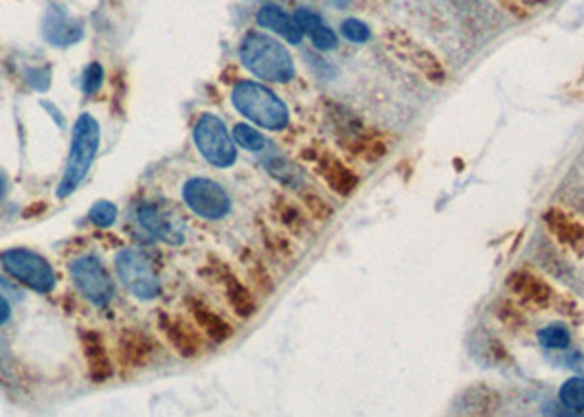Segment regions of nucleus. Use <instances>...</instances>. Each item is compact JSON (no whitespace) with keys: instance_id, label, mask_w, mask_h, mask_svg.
Wrapping results in <instances>:
<instances>
[{"instance_id":"f257e3e1","label":"nucleus","mask_w":584,"mask_h":417,"mask_svg":"<svg viewBox=\"0 0 584 417\" xmlns=\"http://www.w3.org/2000/svg\"><path fill=\"white\" fill-rule=\"evenodd\" d=\"M242 65H244L252 75L266 82L286 84L294 77V65L291 53L286 46L279 45L275 38L266 34L251 31L240 46Z\"/></svg>"},{"instance_id":"f03ea898","label":"nucleus","mask_w":584,"mask_h":417,"mask_svg":"<svg viewBox=\"0 0 584 417\" xmlns=\"http://www.w3.org/2000/svg\"><path fill=\"white\" fill-rule=\"evenodd\" d=\"M99 150V125L91 114H80L75 121L71 139V152H68V163L64 178L57 187V198H66L80 187L88 170H91L94 154Z\"/></svg>"},{"instance_id":"7ed1b4c3","label":"nucleus","mask_w":584,"mask_h":417,"mask_svg":"<svg viewBox=\"0 0 584 417\" xmlns=\"http://www.w3.org/2000/svg\"><path fill=\"white\" fill-rule=\"evenodd\" d=\"M233 105L246 119L266 130H283L288 125V108L275 93L255 82H240L233 88Z\"/></svg>"},{"instance_id":"20e7f679","label":"nucleus","mask_w":584,"mask_h":417,"mask_svg":"<svg viewBox=\"0 0 584 417\" xmlns=\"http://www.w3.org/2000/svg\"><path fill=\"white\" fill-rule=\"evenodd\" d=\"M382 40H385L389 53H393L400 62L411 66L415 73L429 79L431 84L441 86L446 82V68L438 60V55L429 46H424L422 42L415 40L413 35H409L407 31L391 26L382 34Z\"/></svg>"},{"instance_id":"39448f33","label":"nucleus","mask_w":584,"mask_h":417,"mask_svg":"<svg viewBox=\"0 0 584 417\" xmlns=\"http://www.w3.org/2000/svg\"><path fill=\"white\" fill-rule=\"evenodd\" d=\"M0 263L14 279L35 293L46 294L55 286V273L51 263L29 248H9L0 255Z\"/></svg>"},{"instance_id":"423d86ee","label":"nucleus","mask_w":584,"mask_h":417,"mask_svg":"<svg viewBox=\"0 0 584 417\" xmlns=\"http://www.w3.org/2000/svg\"><path fill=\"white\" fill-rule=\"evenodd\" d=\"M193 141L200 154L207 158L215 167H231L238 158L235 141L229 134L226 125L213 114H203L193 128Z\"/></svg>"},{"instance_id":"0eeeda50","label":"nucleus","mask_w":584,"mask_h":417,"mask_svg":"<svg viewBox=\"0 0 584 417\" xmlns=\"http://www.w3.org/2000/svg\"><path fill=\"white\" fill-rule=\"evenodd\" d=\"M303 158H306L314 174L332 189L336 196L350 198L351 194L359 189V176H356V172L350 170L339 156L332 154V152L314 147V150L303 152Z\"/></svg>"},{"instance_id":"6e6552de","label":"nucleus","mask_w":584,"mask_h":417,"mask_svg":"<svg viewBox=\"0 0 584 417\" xmlns=\"http://www.w3.org/2000/svg\"><path fill=\"white\" fill-rule=\"evenodd\" d=\"M71 277L82 297L94 305H106L114 294V283L97 257L86 255L71 263Z\"/></svg>"},{"instance_id":"1a4fd4ad","label":"nucleus","mask_w":584,"mask_h":417,"mask_svg":"<svg viewBox=\"0 0 584 417\" xmlns=\"http://www.w3.org/2000/svg\"><path fill=\"white\" fill-rule=\"evenodd\" d=\"M187 207L204 220H223L231 211V198L223 184L209 178H192L183 189Z\"/></svg>"},{"instance_id":"9d476101","label":"nucleus","mask_w":584,"mask_h":417,"mask_svg":"<svg viewBox=\"0 0 584 417\" xmlns=\"http://www.w3.org/2000/svg\"><path fill=\"white\" fill-rule=\"evenodd\" d=\"M117 273L124 286L139 299H154L161 293V283L150 262L139 251H121L117 255Z\"/></svg>"},{"instance_id":"9b49d317","label":"nucleus","mask_w":584,"mask_h":417,"mask_svg":"<svg viewBox=\"0 0 584 417\" xmlns=\"http://www.w3.org/2000/svg\"><path fill=\"white\" fill-rule=\"evenodd\" d=\"M505 286H508L512 299L534 310L549 308L556 299V290L551 288V283L545 282L534 271H528V268H519V271L510 273Z\"/></svg>"},{"instance_id":"f8f14e48","label":"nucleus","mask_w":584,"mask_h":417,"mask_svg":"<svg viewBox=\"0 0 584 417\" xmlns=\"http://www.w3.org/2000/svg\"><path fill=\"white\" fill-rule=\"evenodd\" d=\"M159 352V341L144 330H124L117 339V361L125 369L150 367Z\"/></svg>"},{"instance_id":"ddd939ff","label":"nucleus","mask_w":584,"mask_h":417,"mask_svg":"<svg viewBox=\"0 0 584 417\" xmlns=\"http://www.w3.org/2000/svg\"><path fill=\"white\" fill-rule=\"evenodd\" d=\"M141 224L150 231L156 240L165 242V244L178 246L185 240V226L183 220L173 213L172 209L163 207L159 203H144L139 207Z\"/></svg>"},{"instance_id":"4468645a","label":"nucleus","mask_w":584,"mask_h":417,"mask_svg":"<svg viewBox=\"0 0 584 417\" xmlns=\"http://www.w3.org/2000/svg\"><path fill=\"white\" fill-rule=\"evenodd\" d=\"M209 274H212L213 282L218 283L220 290H223L226 301H229L231 310H233L240 319H251V316L255 314L257 310L255 297H252L251 290L240 282L238 274L231 271L226 263L212 262V266H209Z\"/></svg>"},{"instance_id":"2eb2a0df","label":"nucleus","mask_w":584,"mask_h":417,"mask_svg":"<svg viewBox=\"0 0 584 417\" xmlns=\"http://www.w3.org/2000/svg\"><path fill=\"white\" fill-rule=\"evenodd\" d=\"M159 327L165 334L167 343L178 356L183 358H198L204 352V341L200 336L196 327H192L187 321L178 319V316H170L163 313L159 316Z\"/></svg>"},{"instance_id":"dca6fc26","label":"nucleus","mask_w":584,"mask_h":417,"mask_svg":"<svg viewBox=\"0 0 584 417\" xmlns=\"http://www.w3.org/2000/svg\"><path fill=\"white\" fill-rule=\"evenodd\" d=\"M543 224L560 246L573 253H584V224L562 207H551L543 213Z\"/></svg>"},{"instance_id":"f3484780","label":"nucleus","mask_w":584,"mask_h":417,"mask_svg":"<svg viewBox=\"0 0 584 417\" xmlns=\"http://www.w3.org/2000/svg\"><path fill=\"white\" fill-rule=\"evenodd\" d=\"M42 34L49 45L66 49V46L77 45L82 40L84 26L64 7H51L49 14L45 15V23H42Z\"/></svg>"},{"instance_id":"a211bd4d","label":"nucleus","mask_w":584,"mask_h":417,"mask_svg":"<svg viewBox=\"0 0 584 417\" xmlns=\"http://www.w3.org/2000/svg\"><path fill=\"white\" fill-rule=\"evenodd\" d=\"M82 347H84V358H86L88 378L97 384L108 382V380L113 378L114 367H113V361H110L106 345H104V339L99 336V332L84 330Z\"/></svg>"},{"instance_id":"6ab92c4d","label":"nucleus","mask_w":584,"mask_h":417,"mask_svg":"<svg viewBox=\"0 0 584 417\" xmlns=\"http://www.w3.org/2000/svg\"><path fill=\"white\" fill-rule=\"evenodd\" d=\"M187 305L193 321H196V325L200 327V332H204V336H207L209 341L220 345V343H226L233 336V327H231L229 321L223 319V316L209 308V305H204L198 297H189Z\"/></svg>"},{"instance_id":"aec40b11","label":"nucleus","mask_w":584,"mask_h":417,"mask_svg":"<svg viewBox=\"0 0 584 417\" xmlns=\"http://www.w3.org/2000/svg\"><path fill=\"white\" fill-rule=\"evenodd\" d=\"M341 145L345 147V152H350L351 156L359 158V161L365 163H381L382 158L387 156V145L385 141L378 139V136L367 134L365 130H356L351 134L341 136Z\"/></svg>"},{"instance_id":"412c9836","label":"nucleus","mask_w":584,"mask_h":417,"mask_svg":"<svg viewBox=\"0 0 584 417\" xmlns=\"http://www.w3.org/2000/svg\"><path fill=\"white\" fill-rule=\"evenodd\" d=\"M257 23L264 26V29L272 31V34H279L283 40L291 42V45H299L303 40V31L294 23L292 15H288L277 5H264L257 12Z\"/></svg>"},{"instance_id":"4be33fe9","label":"nucleus","mask_w":584,"mask_h":417,"mask_svg":"<svg viewBox=\"0 0 584 417\" xmlns=\"http://www.w3.org/2000/svg\"><path fill=\"white\" fill-rule=\"evenodd\" d=\"M275 215L279 224L286 231H291L294 235H303L308 231V218L306 211H303L299 204L291 203V200L282 198L275 203Z\"/></svg>"},{"instance_id":"5701e85b","label":"nucleus","mask_w":584,"mask_h":417,"mask_svg":"<svg viewBox=\"0 0 584 417\" xmlns=\"http://www.w3.org/2000/svg\"><path fill=\"white\" fill-rule=\"evenodd\" d=\"M558 398L573 411H584V378H569L562 382Z\"/></svg>"},{"instance_id":"b1692460","label":"nucleus","mask_w":584,"mask_h":417,"mask_svg":"<svg viewBox=\"0 0 584 417\" xmlns=\"http://www.w3.org/2000/svg\"><path fill=\"white\" fill-rule=\"evenodd\" d=\"M233 141L249 152H260V150H264V145H266L264 136H262L255 128H251V125H244V124L235 125Z\"/></svg>"},{"instance_id":"393cba45","label":"nucleus","mask_w":584,"mask_h":417,"mask_svg":"<svg viewBox=\"0 0 584 417\" xmlns=\"http://www.w3.org/2000/svg\"><path fill=\"white\" fill-rule=\"evenodd\" d=\"M539 341L547 350H565L569 345V332L562 325H549L539 332Z\"/></svg>"},{"instance_id":"a878e982","label":"nucleus","mask_w":584,"mask_h":417,"mask_svg":"<svg viewBox=\"0 0 584 417\" xmlns=\"http://www.w3.org/2000/svg\"><path fill=\"white\" fill-rule=\"evenodd\" d=\"M302 200H303V209H306L314 220H328L330 215H332V207H330V204L325 203L319 194L303 192Z\"/></svg>"},{"instance_id":"bb28decb","label":"nucleus","mask_w":584,"mask_h":417,"mask_svg":"<svg viewBox=\"0 0 584 417\" xmlns=\"http://www.w3.org/2000/svg\"><path fill=\"white\" fill-rule=\"evenodd\" d=\"M341 34H343V38H347L350 42H359V45L371 38L370 26L362 23V20H356V18L343 20V25H341Z\"/></svg>"},{"instance_id":"cd10ccee","label":"nucleus","mask_w":584,"mask_h":417,"mask_svg":"<svg viewBox=\"0 0 584 417\" xmlns=\"http://www.w3.org/2000/svg\"><path fill=\"white\" fill-rule=\"evenodd\" d=\"M268 170H271V174L277 178V181L288 184V187H299V174L291 165V163H286L279 158V161L268 163Z\"/></svg>"},{"instance_id":"c85d7f7f","label":"nucleus","mask_w":584,"mask_h":417,"mask_svg":"<svg viewBox=\"0 0 584 417\" xmlns=\"http://www.w3.org/2000/svg\"><path fill=\"white\" fill-rule=\"evenodd\" d=\"M88 218H91L94 226L106 229V226L114 224V220H117V207H114L113 203H97L91 209V215H88Z\"/></svg>"},{"instance_id":"c756f323","label":"nucleus","mask_w":584,"mask_h":417,"mask_svg":"<svg viewBox=\"0 0 584 417\" xmlns=\"http://www.w3.org/2000/svg\"><path fill=\"white\" fill-rule=\"evenodd\" d=\"M308 35L319 51H330L336 46V34L332 29H330V26H325L323 23L314 26V29H310Z\"/></svg>"},{"instance_id":"7c9ffc66","label":"nucleus","mask_w":584,"mask_h":417,"mask_svg":"<svg viewBox=\"0 0 584 417\" xmlns=\"http://www.w3.org/2000/svg\"><path fill=\"white\" fill-rule=\"evenodd\" d=\"M499 5L514 15L519 20H528L536 5H540V0H497Z\"/></svg>"},{"instance_id":"2f4dec72","label":"nucleus","mask_w":584,"mask_h":417,"mask_svg":"<svg viewBox=\"0 0 584 417\" xmlns=\"http://www.w3.org/2000/svg\"><path fill=\"white\" fill-rule=\"evenodd\" d=\"M102 84H104V68H102V65L93 62V65H88L86 68H84V75H82L84 93H88V94L97 93L99 88H102Z\"/></svg>"},{"instance_id":"473e14b6","label":"nucleus","mask_w":584,"mask_h":417,"mask_svg":"<svg viewBox=\"0 0 584 417\" xmlns=\"http://www.w3.org/2000/svg\"><path fill=\"white\" fill-rule=\"evenodd\" d=\"M12 316V308H9V301L0 294V325H5Z\"/></svg>"},{"instance_id":"72a5a7b5","label":"nucleus","mask_w":584,"mask_h":417,"mask_svg":"<svg viewBox=\"0 0 584 417\" xmlns=\"http://www.w3.org/2000/svg\"><path fill=\"white\" fill-rule=\"evenodd\" d=\"M5 192H7V181H5V176H0V200H3Z\"/></svg>"}]
</instances>
